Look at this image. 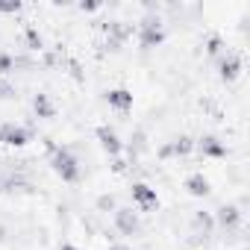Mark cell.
<instances>
[{
	"label": "cell",
	"mask_w": 250,
	"mask_h": 250,
	"mask_svg": "<svg viewBox=\"0 0 250 250\" xmlns=\"http://www.w3.org/2000/svg\"><path fill=\"white\" fill-rule=\"evenodd\" d=\"M12 97H15V88H12V83L0 77V100H12Z\"/></svg>",
	"instance_id": "obj_18"
},
{
	"label": "cell",
	"mask_w": 250,
	"mask_h": 250,
	"mask_svg": "<svg viewBox=\"0 0 250 250\" xmlns=\"http://www.w3.org/2000/svg\"><path fill=\"white\" fill-rule=\"evenodd\" d=\"M3 238H6V227H3V224H0V241H3Z\"/></svg>",
	"instance_id": "obj_22"
},
{
	"label": "cell",
	"mask_w": 250,
	"mask_h": 250,
	"mask_svg": "<svg viewBox=\"0 0 250 250\" xmlns=\"http://www.w3.org/2000/svg\"><path fill=\"white\" fill-rule=\"evenodd\" d=\"M15 65H18V59L12 56V53H6V50H0V77H9L12 71H15Z\"/></svg>",
	"instance_id": "obj_15"
},
{
	"label": "cell",
	"mask_w": 250,
	"mask_h": 250,
	"mask_svg": "<svg viewBox=\"0 0 250 250\" xmlns=\"http://www.w3.org/2000/svg\"><path fill=\"white\" fill-rule=\"evenodd\" d=\"M186 188H188L191 197H206L209 194V180L203 174H188L186 177Z\"/></svg>",
	"instance_id": "obj_11"
},
{
	"label": "cell",
	"mask_w": 250,
	"mask_h": 250,
	"mask_svg": "<svg viewBox=\"0 0 250 250\" xmlns=\"http://www.w3.org/2000/svg\"><path fill=\"white\" fill-rule=\"evenodd\" d=\"M115 229H118L121 235H136V232L142 229L139 215H136L133 209H115Z\"/></svg>",
	"instance_id": "obj_5"
},
{
	"label": "cell",
	"mask_w": 250,
	"mask_h": 250,
	"mask_svg": "<svg viewBox=\"0 0 250 250\" xmlns=\"http://www.w3.org/2000/svg\"><path fill=\"white\" fill-rule=\"evenodd\" d=\"M162 42H165V30H162L159 18H147V21L142 24V30H139V44H142V50L159 47Z\"/></svg>",
	"instance_id": "obj_3"
},
{
	"label": "cell",
	"mask_w": 250,
	"mask_h": 250,
	"mask_svg": "<svg viewBox=\"0 0 250 250\" xmlns=\"http://www.w3.org/2000/svg\"><path fill=\"white\" fill-rule=\"evenodd\" d=\"M21 9V3L15 0V3H0V15H9V12H18Z\"/></svg>",
	"instance_id": "obj_20"
},
{
	"label": "cell",
	"mask_w": 250,
	"mask_h": 250,
	"mask_svg": "<svg viewBox=\"0 0 250 250\" xmlns=\"http://www.w3.org/2000/svg\"><path fill=\"white\" fill-rule=\"evenodd\" d=\"M97 142H100V147L109 153V156H121V150H124V145H121V139H118V133L112 130V127H97Z\"/></svg>",
	"instance_id": "obj_6"
},
{
	"label": "cell",
	"mask_w": 250,
	"mask_h": 250,
	"mask_svg": "<svg viewBox=\"0 0 250 250\" xmlns=\"http://www.w3.org/2000/svg\"><path fill=\"white\" fill-rule=\"evenodd\" d=\"M30 139H33V130L24 127V124H15V121L0 124V142H3V145H9V147H24Z\"/></svg>",
	"instance_id": "obj_2"
},
{
	"label": "cell",
	"mask_w": 250,
	"mask_h": 250,
	"mask_svg": "<svg viewBox=\"0 0 250 250\" xmlns=\"http://www.w3.org/2000/svg\"><path fill=\"white\" fill-rule=\"evenodd\" d=\"M106 103L115 112H130L133 109V91H127V88H112V91H106Z\"/></svg>",
	"instance_id": "obj_8"
},
{
	"label": "cell",
	"mask_w": 250,
	"mask_h": 250,
	"mask_svg": "<svg viewBox=\"0 0 250 250\" xmlns=\"http://www.w3.org/2000/svg\"><path fill=\"white\" fill-rule=\"evenodd\" d=\"M33 109H36L39 118H53L56 115V106H53V100L47 94H36L33 97Z\"/></svg>",
	"instance_id": "obj_12"
},
{
	"label": "cell",
	"mask_w": 250,
	"mask_h": 250,
	"mask_svg": "<svg viewBox=\"0 0 250 250\" xmlns=\"http://www.w3.org/2000/svg\"><path fill=\"white\" fill-rule=\"evenodd\" d=\"M130 194H133V203H136V206H139L142 212H150V209H156V206H159L156 188H150L147 183H133Z\"/></svg>",
	"instance_id": "obj_4"
},
{
	"label": "cell",
	"mask_w": 250,
	"mask_h": 250,
	"mask_svg": "<svg viewBox=\"0 0 250 250\" xmlns=\"http://www.w3.org/2000/svg\"><path fill=\"white\" fill-rule=\"evenodd\" d=\"M109 250H130V247H127V244H112Z\"/></svg>",
	"instance_id": "obj_21"
},
{
	"label": "cell",
	"mask_w": 250,
	"mask_h": 250,
	"mask_svg": "<svg viewBox=\"0 0 250 250\" xmlns=\"http://www.w3.org/2000/svg\"><path fill=\"white\" fill-rule=\"evenodd\" d=\"M191 150H194V142H191L188 136H180V139L171 142V153H174V156H188Z\"/></svg>",
	"instance_id": "obj_13"
},
{
	"label": "cell",
	"mask_w": 250,
	"mask_h": 250,
	"mask_svg": "<svg viewBox=\"0 0 250 250\" xmlns=\"http://www.w3.org/2000/svg\"><path fill=\"white\" fill-rule=\"evenodd\" d=\"M97 209H100V212H109V209H115V197H112V194H103V197H97Z\"/></svg>",
	"instance_id": "obj_19"
},
{
	"label": "cell",
	"mask_w": 250,
	"mask_h": 250,
	"mask_svg": "<svg viewBox=\"0 0 250 250\" xmlns=\"http://www.w3.org/2000/svg\"><path fill=\"white\" fill-rule=\"evenodd\" d=\"M194 147H197L203 156H209V159H224V156H227V145H224V142H218L215 136H206V139H200Z\"/></svg>",
	"instance_id": "obj_9"
},
{
	"label": "cell",
	"mask_w": 250,
	"mask_h": 250,
	"mask_svg": "<svg viewBox=\"0 0 250 250\" xmlns=\"http://www.w3.org/2000/svg\"><path fill=\"white\" fill-rule=\"evenodd\" d=\"M218 74H221V80L232 83V80L241 74V59H238L235 53H221V56H218Z\"/></svg>",
	"instance_id": "obj_7"
},
{
	"label": "cell",
	"mask_w": 250,
	"mask_h": 250,
	"mask_svg": "<svg viewBox=\"0 0 250 250\" xmlns=\"http://www.w3.org/2000/svg\"><path fill=\"white\" fill-rule=\"evenodd\" d=\"M194 227L203 229V232H209V229L215 227V218H212L209 212H197V215H194Z\"/></svg>",
	"instance_id": "obj_16"
},
{
	"label": "cell",
	"mask_w": 250,
	"mask_h": 250,
	"mask_svg": "<svg viewBox=\"0 0 250 250\" xmlns=\"http://www.w3.org/2000/svg\"><path fill=\"white\" fill-rule=\"evenodd\" d=\"M24 47H27V50H42V47H44V42H42V36H39L36 27H27V30H24Z\"/></svg>",
	"instance_id": "obj_14"
},
{
	"label": "cell",
	"mask_w": 250,
	"mask_h": 250,
	"mask_svg": "<svg viewBox=\"0 0 250 250\" xmlns=\"http://www.w3.org/2000/svg\"><path fill=\"white\" fill-rule=\"evenodd\" d=\"M59 250H80V247H74V244H62Z\"/></svg>",
	"instance_id": "obj_23"
},
{
	"label": "cell",
	"mask_w": 250,
	"mask_h": 250,
	"mask_svg": "<svg viewBox=\"0 0 250 250\" xmlns=\"http://www.w3.org/2000/svg\"><path fill=\"white\" fill-rule=\"evenodd\" d=\"M215 224H218V227H227V229H235V227L241 224V212H238V206H221L218 215H215Z\"/></svg>",
	"instance_id": "obj_10"
},
{
	"label": "cell",
	"mask_w": 250,
	"mask_h": 250,
	"mask_svg": "<svg viewBox=\"0 0 250 250\" xmlns=\"http://www.w3.org/2000/svg\"><path fill=\"white\" fill-rule=\"evenodd\" d=\"M50 168H53L65 183H77V180L83 177L80 159L74 156V150H71V147H62V145H56V147L50 150Z\"/></svg>",
	"instance_id": "obj_1"
},
{
	"label": "cell",
	"mask_w": 250,
	"mask_h": 250,
	"mask_svg": "<svg viewBox=\"0 0 250 250\" xmlns=\"http://www.w3.org/2000/svg\"><path fill=\"white\" fill-rule=\"evenodd\" d=\"M206 53H209V56H221V53H224V42H221V36H209V42H206Z\"/></svg>",
	"instance_id": "obj_17"
}]
</instances>
